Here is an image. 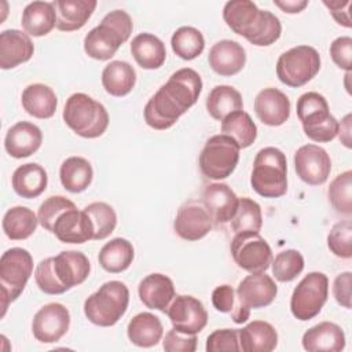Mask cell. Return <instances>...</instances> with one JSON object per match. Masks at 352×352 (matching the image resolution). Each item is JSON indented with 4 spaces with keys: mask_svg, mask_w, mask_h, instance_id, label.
Instances as JSON below:
<instances>
[{
    "mask_svg": "<svg viewBox=\"0 0 352 352\" xmlns=\"http://www.w3.org/2000/svg\"><path fill=\"white\" fill-rule=\"evenodd\" d=\"M263 226V216H261V208L260 205L248 198L242 197L239 198L238 209L235 216L231 220V228L235 234L238 232H258Z\"/></svg>",
    "mask_w": 352,
    "mask_h": 352,
    "instance_id": "41",
    "label": "cell"
},
{
    "mask_svg": "<svg viewBox=\"0 0 352 352\" xmlns=\"http://www.w3.org/2000/svg\"><path fill=\"white\" fill-rule=\"evenodd\" d=\"M236 294L230 285H220L212 293L213 307L223 314H230L235 307Z\"/></svg>",
    "mask_w": 352,
    "mask_h": 352,
    "instance_id": "51",
    "label": "cell"
},
{
    "mask_svg": "<svg viewBox=\"0 0 352 352\" xmlns=\"http://www.w3.org/2000/svg\"><path fill=\"white\" fill-rule=\"evenodd\" d=\"M297 117L302 124L304 133L314 142L326 143L338 132V121L330 114L323 95L309 91L297 99Z\"/></svg>",
    "mask_w": 352,
    "mask_h": 352,
    "instance_id": "7",
    "label": "cell"
},
{
    "mask_svg": "<svg viewBox=\"0 0 352 352\" xmlns=\"http://www.w3.org/2000/svg\"><path fill=\"white\" fill-rule=\"evenodd\" d=\"M239 150L238 143L224 133L209 138L198 158L202 175L212 180L228 177L238 165Z\"/></svg>",
    "mask_w": 352,
    "mask_h": 352,
    "instance_id": "10",
    "label": "cell"
},
{
    "mask_svg": "<svg viewBox=\"0 0 352 352\" xmlns=\"http://www.w3.org/2000/svg\"><path fill=\"white\" fill-rule=\"evenodd\" d=\"M235 294V307L230 315L235 323L241 324L249 319L252 308H264L275 300L278 286L265 272H254L239 282Z\"/></svg>",
    "mask_w": 352,
    "mask_h": 352,
    "instance_id": "8",
    "label": "cell"
},
{
    "mask_svg": "<svg viewBox=\"0 0 352 352\" xmlns=\"http://www.w3.org/2000/svg\"><path fill=\"white\" fill-rule=\"evenodd\" d=\"M131 54L142 69L153 70L164 65L166 59L165 44L151 33H139L132 38Z\"/></svg>",
    "mask_w": 352,
    "mask_h": 352,
    "instance_id": "30",
    "label": "cell"
},
{
    "mask_svg": "<svg viewBox=\"0 0 352 352\" xmlns=\"http://www.w3.org/2000/svg\"><path fill=\"white\" fill-rule=\"evenodd\" d=\"M133 22L124 10H113L102 22L91 29L84 37V51L96 60H107L114 56L120 45L131 36Z\"/></svg>",
    "mask_w": 352,
    "mask_h": 352,
    "instance_id": "3",
    "label": "cell"
},
{
    "mask_svg": "<svg viewBox=\"0 0 352 352\" xmlns=\"http://www.w3.org/2000/svg\"><path fill=\"white\" fill-rule=\"evenodd\" d=\"M170 45L179 58L191 60L202 54L205 48V38L198 29L192 26H182L172 34Z\"/></svg>",
    "mask_w": 352,
    "mask_h": 352,
    "instance_id": "40",
    "label": "cell"
},
{
    "mask_svg": "<svg viewBox=\"0 0 352 352\" xmlns=\"http://www.w3.org/2000/svg\"><path fill=\"white\" fill-rule=\"evenodd\" d=\"M301 342L308 352H340L345 348V334L338 324L320 322L302 334Z\"/></svg>",
    "mask_w": 352,
    "mask_h": 352,
    "instance_id": "25",
    "label": "cell"
},
{
    "mask_svg": "<svg viewBox=\"0 0 352 352\" xmlns=\"http://www.w3.org/2000/svg\"><path fill=\"white\" fill-rule=\"evenodd\" d=\"M223 18L234 33L257 47L274 44L282 33L279 18L267 10H260L250 0L227 1L223 8Z\"/></svg>",
    "mask_w": 352,
    "mask_h": 352,
    "instance_id": "2",
    "label": "cell"
},
{
    "mask_svg": "<svg viewBox=\"0 0 352 352\" xmlns=\"http://www.w3.org/2000/svg\"><path fill=\"white\" fill-rule=\"evenodd\" d=\"M329 279L323 272H309L294 287L290 298V311L298 320L315 318L327 301Z\"/></svg>",
    "mask_w": 352,
    "mask_h": 352,
    "instance_id": "12",
    "label": "cell"
},
{
    "mask_svg": "<svg viewBox=\"0 0 352 352\" xmlns=\"http://www.w3.org/2000/svg\"><path fill=\"white\" fill-rule=\"evenodd\" d=\"M327 246L330 252L341 258L352 257V223L342 220L336 223L327 235Z\"/></svg>",
    "mask_w": 352,
    "mask_h": 352,
    "instance_id": "45",
    "label": "cell"
},
{
    "mask_svg": "<svg viewBox=\"0 0 352 352\" xmlns=\"http://www.w3.org/2000/svg\"><path fill=\"white\" fill-rule=\"evenodd\" d=\"M69 309L59 302H50L41 307L32 322V331L37 341L52 344L59 341L69 330Z\"/></svg>",
    "mask_w": 352,
    "mask_h": 352,
    "instance_id": "15",
    "label": "cell"
},
{
    "mask_svg": "<svg viewBox=\"0 0 352 352\" xmlns=\"http://www.w3.org/2000/svg\"><path fill=\"white\" fill-rule=\"evenodd\" d=\"M254 111L263 124L279 126L290 116V100L278 88H264L254 99Z\"/></svg>",
    "mask_w": 352,
    "mask_h": 352,
    "instance_id": "20",
    "label": "cell"
},
{
    "mask_svg": "<svg viewBox=\"0 0 352 352\" xmlns=\"http://www.w3.org/2000/svg\"><path fill=\"white\" fill-rule=\"evenodd\" d=\"M221 132L232 138L241 148L249 147L257 138V126L250 116L243 110L228 114L221 121Z\"/></svg>",
    "mask_w": 352,
    "mask_h": 352,
    "instance_id": "39",
    "label": "cell"
},
{
    "mask_svg": "<svg viewBox=\"0 0 352 352\" xmlns=\"http://www.w3.org/2000/svg\"><path fill=\"white\" fill-rule=\"evenodd\" d=\"M166 315L173 329L183 334H198L208 323V312L204 304L192 296H175Z\"/></svg>",
    "mask_w": 352,
    "mask_h": 352,
    "instance_id": "14",
    "label": "cell"
},
{
    "mask_svg": "<svg viewBox=\"0 0 352 352\" xmlns=\"http://www.w3.org/2000/svg\"><path fill=\"white\" fill-rule=\"evenodd\" d=\"M208 352H230L241 351L236 329H219L210 333L206 338Z\"/></svg>",
    "mask_w": 352,
    "mask_h": 352,
    "instance_id": "48",
    "label": "cell"
},
{
    "mask_svg": "<svg viewBox=\"0 0 352 352\" xmlns=\"http://www.w3.org/2000/svg\"><path fill=\"white\" fill-rule=\"evenodd\" d=\"M41 143V129L28 121L14 124L4 138V148L14 158H26L34 154L40 148Z\"/></svg>",
    "mask_w": 352,
    "mask_h": 352,
    "instance_id": "23",
    "label": "cell"
},
{
    "mask_svg": "<svg viewBox=\"0 0 352 352\" xmlns=\"http://www.w3.org/2000/svg\"><path fill=\"white\" fill-rule=\"evenodd\" d=\"M34 280L38 289L45 294H62L67 292V287L62 285L56 276L54 268V257H47L37 264L34 271Z\"/></svg>",
    "mask_w": 352,
    "mask_h": 352,
    "instance_id": "47",
    "label": "cell"
},
{
    "mask_svg": "<svg viewBox=\"0 0 352 352\" xmlns=\"http://www.w3.org/2000/svg\"><path fill=\"white\" fill-rule=\"evenodd\" d=\"M204 208L216 224H224L232 220L236 213L239 198L226 183H212L202 192Z\"/></svg>",
    "mask_w": 352,
    "mask_h": 352,
    "instance_id": "17",
    "label": "cell"
},
{
    "mask_svg": "<svg viewBox=\"0 0 352 352\" xmlns=\"http://www.w3.org/2000/svg\"><path fill=\"white\" fill-rule=\"evenodd\" d=\"M38 217L26 206L10 208L3 217V231L12 241L29 238L37 228Z\"/></svg>",
    "mask_w": 352,
    "mask_h": 352,
    "instance_id": "38",
    "label": "cell"
},
{
    "mask_svg": "<svg viewBox=\"0 0 352 352\" xmlns=\"http://www.w3.org/2000/svg\"><path fill=\"white\" fill-rule=\"evenodd\" d=\"M33 272V257L22 248H11L0 258V287H1V318L10 302L15 301L23 292Z\"/></svg>",
    "mask_w": 352,
    "mask_h": 352,
    "instance_id": "9",
    "label": "cell"
},
{
    "mask_svg": "<svg viewBox=\"0 0 352 352\" xmlns=\"http://www.w3.org/2000/svg\"><path fill=\"white\" fill-rule=\"evenodd\" d=\"M272 264V274L279 282H292L304 270V257L298 250L287 249L276 254Z\"/></svg>",
    "mask_w": 352,
    "mask_h": 352,
    "instance_id": "44",
    "label": "cell"
},
{
    "mask_svg": "<svg viewBox=\"0 0 352 352\" xmlns=\"http://www.w3.org/2000/svg\"><path fill=\"white\" fill-rule=\"evenodd\" d=\"M34 52V45L28 33L7 29L0 33V67L14 69L28 62Z\"/></svg>",
    "mask_w": 352,
    "mask_h": 352,
    "instance_id": "22",
    "label": "cell"
},
{
    "mask_svg": "<svg viewBox=\"0 0 352 352\" xmlns=\"http://www.w3.org/2000/svg\"><path fill=\"white\" fill-rule=\"evenodd\" d=\"M162 348L166 352H194L197 349L195 334H183L172 329L165 334Z\"/></svg>",
    "mask_w": 352,
    "mask_h": 352,
    "instance_id": "50",
    "label": "cell"
},
{
    "mask_svg": "<svg viewBox=\"0 0 352 352\" xmlns=\"http://www.w3.org/2000/svg\"><path fill=\"white\" fill-rule=\"evenodd\" d=\"M333 208L342 214H352V170L337 175L327 190Z\"/></svg>",
    "mask_w": 352,
    "mask_h": 352,
    "instance_id": "42",
    "label": "cell"
},
{
    "mask_svg": "<svg viewBox=\"0 0 352 352\" xmlns=\"http://www.w3.org/2000/svg\"><path fill=\"white\" fill-rule=\"evenodd\" d=\"M135 250L132 243L125 238H114L104 243L99 252L98 260L100 267L111 274L125 271L133 260Z\"/></svg>",
    "mask_w": 352,
    "mask_h": 352,
    "instance_id": "35",
    "label": "cell"
},
{
    "mask_svg": "<svg viewBox=\"0 0 352 352\" xmlns=\"http://www.w3.org/2000/svg\"><path fill=\"white\" fill-rule=\"evenodd\" d=\"M239 346L243 352H271L278 345L275 327L264 320H253L238 330Z\"/></svg>",
    "mask_w": 352,
    "mask_h": 352,
    "instance_id": "28",
    "label": "cell"
},
{
    "mask_svg": "<svg viewBox=\"0 0 352 352\" xmlns=\"http://www.w3.org/2000/svg\"><path fill=\"white\" fill-rule=\"evenodd\" d=\"M208 62L214 73L230 77L243 69L246 63V52L238 41L220 40L212 45Z\"/></svg>",
    "mask_w": 352,
    "mask_h": 352,
    "instance_id": "21",
    "label": "cell"
},
{
    "mask_svg": "<svg viewBox=\"0 0 352 352\" xmlns=\"http://www.w3.org/2000/svg\"><path fill=\"white\" fill-rule=\"evenodd\" d=\"M351 118L352 116L346 114L342 118L341 124H338V132H337L341 143L348 148H351Z\"/></svg>",
    "mask_w": 352,
    "mask_h": 352,
    "instance_id": "55",
    "label": "cell"
},
{
    "mask_svg": "<svg viewBox=\"0 0 352 352\" xmlns=\"http://www.w3.org/2000/svg\"><path fill=\"white\" fill-rule=\"evenodd\" d=\"M286 155L276 147L261 148L253 162L252 188L264 198H279L287 191Z\"/></svg>",
    "mask_w": 352,
    "mask_h": 352,
    "instance_id": "4",
    "label": "cell"
},
{
    "mask_svg": "<svg viewBox=\"0 0 352 352\" xmlns=\"http://www.w3.org/2000/svg\"><path fill=\"white\" fill-rule=\"evenodd\" d=\"M351 285H352V274L349 271L338 274L333 283V296L336 301L341 307L348 309L351 308Z\"/></svg>",
    "mask_w": 352,
    "mask_h": 352,
    "instance_id": "52",
    "label": "cell"
},
{
    "mask_svg": "<svg viewBox=\"0 0 352 352\" xmlns=\"http://www.w3.org/2000/svg\"><path fill=\"white\" fill-rule=\"evenodd\" d=\"M138 293L143 305L161 312H166L169 304L176 296L172 279L158 272L143 278L139 283Z\"/></svg>",
    "mask_w": 352,
    "mask_h": 352,
    "instance_id": "24",
    "label": "cell"
},
{
    "mask_svg": "<svg viewBox=\"0 0 352 352\" xmlns=\"http://www.w3.org/2000/svg\"><path fill=\"white\" fill-rule=\"evenodd\" d=\"M94 170L88 160L82 157L66 158L59 169V179L65 190L70 192H81L88 188L92 182Z\"/></svg>",
    "mask_w": 352,
    "mask_h": 352,
    "instance_id": "36",
    "label": "cell"
},
{
    "mask_svg": "<svg viewBox=\"0 0 352 352\" xmlns=\"http://www.w3.org/2000/svg\"><path fill=\"white\" fill-rule=\"evenodd\" d=\"M48 183V176L45 169L34 162L23 164L18 166L11 179L14 191L22 198H37L41 195Z\"/></svg>",
    "mask_w": 352,
    "mask_h": 352,
    "instance_id": "29",
    "label": "cell"
},
{
    "mask_svg": "<svg viewBox=\"0 0 352 352\" xmlns=\"http://www.w3.org/2000/svg\"><path fill=\"white\" fill-rule=\"evenodd\" d=\"M330 56L333 62L346 72L352 69V38L349 36L337 37L330 44Z\"/></svg>",
    "mask_w": 352,
    "mask_h": 352,
    "instance_id": "49",
    "label": "cell"
},
{
    "mask_svg": "<svg viewBox=\"0 0 352 352\" xmlns=\"http://www.w3.org/2000/svg\"><path fill=\"white\" fill-rule=\"evenodd\" d=\"M22 106L25 111L36 118H51L58 106V99L52 88L45 84H30L22 92Z\"/></svg>",
    "mask_w": 352,
    "mask_h": 352,
    "instance_id": "33",
    "label": "cell"
},
{
    "mask_svg": "<svg viewBox=\"0 0 352 352\" xmlns=\"http://www.w3.org/2000/svg\"><path fill=\"white\" fill-rule=\"evenodd\" d=\"M128 304L129 290L126 285L120 280H109L84 301V314L91 323L110 327L122 318Z\"/></svg>",
    "mask_w": 352,
    "mask_h": 352,
    "instance_id": "6",
    "label": "cell"
},
{
    "mask_svg": "<svg viewBox=\"0 0 352 352\" xmlns=\"http://www.w3.org/2000/svg\"><path fill=\"white\" fill-rule=\"evenodd\" d=\"M294 168L304 183L320 186L330 175L331 160L320 146L304 144L294 153Z\"/></svg>",
    "mask_w": 352,
    "mask_h": 352,
    "instance_id": "16",
    "label": "cell"
},
{
    "mask_svg": "<svg viewBox=\"0 0 352 352\" xmlns=\"http://www.w3.org/2000/svg\"><path fill=\"white\" fill-rule=\"evenodd\" d=\"M235 264L250 272H265L272 263V250L258 232H238L230 245Z\"/></svg>",
    "mask_w": 352,
    "mask_h": 352,
    "instance_id": "13",
    "label": "cell"
},
{
    "mask_svg": "<svg viewBox=\"0 0 352 352\" xmlns=\"http://www.w3.org/2000/svg\"><path fill=\"white\" fill-rule=\"evenodd\" d=\"M56 29L73 32L81 29L96 8V0H55Z\"/></svg>",
    "mask_w": 352,
    "mask_h": 352,
    "instance_id": "27",
    "label": "cell"
},
{
    "mask_svg": "<svg viewBox=\"0 0 352 352\" xmlns=\"http://www.w3.org/2000/svg\"><path fill=\"white\" fill-rule=\"evenodd\" d=\"M129 341L140 348L157 345L164 334V327L158 316L151 312H140L135 315L126 327Z\"/></svg>",
    "mask_w": 352,
    "mask_h": 352,
    "instance_id": "31",
    "label": "cell"
},
{
    "mask_svg": "<svg viewBox=\"0 0 352 352\" xmlns=\"http://www.w3.org/2000/svg\"><path fill=\"white\" fill-rule=\"evenodd\" d=\"M274 4L279 7L283 12L298 14L308 6V1L307 0H274Z\"/></svg>",
    "mask_w": 352,
    "mask_h": 352,
    "instance_id": "54",
    "label": "cell"
},
{
    "mask_svg": "<svg viewBox=\"0 0 352 352\" xmlns=\"http://www.w3.org/2000/svg\"><path fill=\"white\" fill-rule=\"evenodd\" d=\"M173 228L182 239L198 241L212 230V219L204 206L188 202L179 208Z\"/></svg>",
    "mask_w": 352,
    "mask_h": 352,
    "instance_id": "19",
    "label": "cell"
},
{
    "mask_svg": "<svg viewBox=\"0 0 352 352\" xmlns=\"http://www.w3.org/2000/svg\"><path fill=\"white\" fill-rule=\"evenodd\" d=\"M74 202H72L70 199H67L66 197L62 195H52L50 198H47L38 208L37 212V217H38V223L41 224L43 228H45L47 231L52 232L54 224L56 221V219L66 212L67 209L74 208Z\"/></svg>",
    "mask_w": 352,
    "mask_h": 352,
    "instance_id": "46",
    "label": "cell"
},
{
    "mask_svg": "<svg viewBox=\"0 0 352 352\" xmlns=\"http://www.w3.org/2000/svg\"><path fill=\"white\" fill-rule=\"evenodd\" d=\"M201 91L202 80L194 69L176 70L146 103L143 110L146 124L158 131L170 128L195 104Z\"/></svg>",
    "mask_w": 352,
    "mask_h": 352,
    "instance_id": "1",
    "label": "cell"
},
{
    "mask_svg": "<svg viewBox=\"0 0 352 352\" xmlns=\"http://www.w3.org/2000/svg\"><path fill=\"white\" fill-rule=\"evenodd\" d=\"M63 121L78 136L95 139L102 136L107 129L109 113L102 103L89 95L76 92L65 103Z\"/></svg>",
    "mask_w": 352,
    "mask_h": 352,
    "instance_id": "5",
    "label": "cell"
},
{
    "mask_svg": "<svg viewBox=\"0 0 352 352\" xmlns=\"http://www.w3.org/2000/svg\"><path fill=\"white\" fill-rule=\"evenodd\" d=\"M320 69L319 52L311 45L293 47L278 58L276 76L280 82L298 88L311 81Z\"/></svg>",
    "mask_w": 352,
    "mask_h": 352,
    "instance_id": "11",
    "label": "cell"
},
{
    "mask_svg": "<svg viewBox=\"0 0 352 352\" xmlns=\"http://www.w3.org/2000/svg\"><path fill=\"white\" fill-rule=\"evenodd\" d=\"M25 33L41 37L48 34L56 26V12L52 3L32 1L22 11L21 19Z\"/></svg>",
    "mask_w": 352,
    "mask_h": 352,
    "instance_id": "32",
    "label": "cell"
},
{
    "mask_svg": "<svg viewBox=\"0 0 352 352\" xmlns=\"http://www.w3.org/2000/svg\"><path fill=\"white\" fill-rule=\"evenodd\" d=\"M52 234L63 243H84L94 239V224L84 209L74 206L56 219Z\"/></svg>",
    "mask_w": 352,
    "mask_h": 352,
    "instance_id": "18",
    "label": "cell"
},
{
    "mask_svg": "<svg viewBox=\"0 0 352 352\" xmlns=\"http://www.w3.org/2000/svg\"><path fill=\"white\" fill-rule=\"evenodd\" d=\"M56 276L69 289L81 285L89 275L91 264L88 257L77 250H65L54 257Z\"/></svg>",
    "mask_w": 352,
    "mask_h": 352,
    "instance_id": "26",
    "label": "cell"
},
{
    "mask_svg": "<svg viewBox=\"0 0 352 352\" xmlns=\"http://www.w3.org/2000/svg\"><path fill=\"white\" fill-rule=\"evenodd\" d=\"M136 82L135 69L125 60H113L102 72V85L113 96L128 95Z\"/></svg>",
    "mask_w": 352,
    "mask_h": 352,
    "instance_id": "34",
    "label": "cell"
},
{
    "mask_svg": "<svg viewBox=\"0 0 352 352\" xmlns=\"http://www.w3.org/2000/svg\"><path fill=\"white\" fill-rule=\"evenodd\" d=\"M323 4L329 8L330 14L333 15V18L337 21V23L345 26V28H351L352 22H351V15H349V8L352 6L351 0H336V1H327L324 0Z\"/></svg>",
    "mask_w": 352,
    "mask_h": 352,
    "instance_id": "53",
    "label": "cell"
},
{
    "mask_svg": "<svg viewBox=\"0 0 352 352\" xmlns=\"http://www.w3.org/2000/svg\"><path fill=\"white\" fill-rule=\"evenodd\" d=\"M242 96L231 85H216L206 98V110L217 121H223L228 114L242 110Z\"/></svg>",
    "mask_w": 352,
    "mask_h": 352,
    "instance_id": "37",
    "label": "cell"
},
{
    "mask_svg": "<svg viewBox=\"0 0 352 352\" xmlns=\"http://www.w3.org/2000/svg\"><path fill=\"white\" fill-rule=\"evenodd\" d=\"M94 224V239L107 238L117 226V214L106 202H92L84 208Z\"/></svg>",
    "mask_w": 352,
    "mask_h": 352,
    "instance_id": "43",
    "label": "cell"
}]
</instances>
